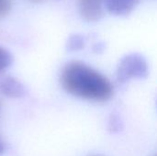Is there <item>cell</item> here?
<instances>
[{"label":"cell","instance_id":"8fae6325","mask_svg":"<svg viewBox=\"0 0 157 156\" xmlns=\"http://www.w3.org/2000/svg\"><path fill=\"white\" fill-rule=\"evenodd\" d=\"M29 1H31V2H36V3H38V2H40V1H42V0H29Z\"/></svg>","mask_w":157,"mask_h":156},{"label":"cell","instance_id":"6da1fadb","mask_svg":"<svg viewBox=\"0 0 157 156\" xmlns=\"http://www.w3.org/2000/svg\"><path fill=\"white\" fill-rule=\"evenodd\" d=\"M60 81L68 94L86 100L105 102L114 93L113 86L106 76L79 61L70 62L63 66Z\"/></svg>","mask_w":157,"mask_h":156},{"label":"cell","instance_id":"277c9868","mask_svg":"<svg viewBox=\"0 0 157 156\" xmlns=\"http://www.w3.org/2000/svg\"><path fill=\"white\" fill-rule=\"evenodd\" d=\"M140 3V0H105L104 6L113 16H127L132 12Z\"/></svg>","mask_w":157,"mask_h":156},{"label":"cell","instance_id":"9c48e42d","mask_svg":"<svg viewBox=\"0 0 157 156\" xmlns=\"http://www.w3.org/2000/svg\"><path fill=\"white\" fill-rule=\"evenodd\" d=\"M106 48V44L104 42H98L96 44H94L93 46V51L96 52V53H101L104 51Z\"/></svg>","mask_w":157,"mask_h":156},{"label":"cell","instance_id":"8992f818","mask_svg":"<svg viewBox=\"0 0 157 156\" xmlns=\"http://www.w3.org/2000/svg\"><path fill=\"white\" fill-rule=\"evenodd\" d=\"M86 43V38L81 34H72L69 36L66 41L67 51H77L85 48Z\"/></svg>","mask_w":157,"mask_h":156},{"label":"cell","instance_id":"7a4b0ae2","mask_svg":"<svg viewBox=\"0 0 157 156\" xmlns=\"http://www.w3.org/2000/svg\"><path fill=\"white\" fill-rule=\"evenodd\" d=\"M148 74V63L138 52H132L121 58L116 71V78L120 84H125L131 79H145Z\"/></svg>","mask_w":157,"mask_h":156},{"label":"cell","instance_id":"3957f363","mask_svg":"<svg viewBox=\"0 0 157 156\" xmlns=\"http://www.w3.org/2000/svg\"><path fill=\"white\" fill-rule=\"evenodd\" d=\"M105 0H79L81 17L88 22L99 21L105 16Z\"/></svg>","mask_w":157,"mask_h":156},{"label":"cell","instance_id":"ba28073f","mask_svg":"<svg viewBox=\"0 0 157 156\" xmlns=\"http://www.w3.org/2000/svg\"><path fill=\"white\" fill-rule=\"evenodd\" d=\"M12 8V0H0V19L6 17Z\"/></svg>","mask_w":157,"mask_h":156},{"label":"cell","instance_id":"52a82bcc","mask_svg":"<svg viewBox=\"0 0 157 156\" xmlns=\"http://www.w3.org/2000/svg\"><path fill=\"white\" fill-rule=\"evenodd\" d=\"M13 62L14 57L12 53L8 50L0 47V73L10 67Z\"/></svg>","mask_w":157,"mask_h":156},{"label":"cell","instance_id":"5b68a950","mask_svg":"<svg viewBox=\"0 0 157 156\" xmlns=\"http://www.w3.org/2000/svg\"><path fill=\"white\" fill-rule=\"evenodd\" d=\"M0 91L8 97H21L25 95L26 89L23 84L15 77H6L0 84Z\"/></svg>","mask_w":157,"mask_h":156},{"label":"cell","instance_id":"30bf717a","mask_svg":"<svg viewBox=\"0 0 157 156\" xmlns=\"http://www.w3.org/2000/svg\"><path fill=\"white\" fill-rule=\"evenodd\" d=\"M3 151H4V147H3V143H2V142L0 141V154L3 153Z\"/></svg>","mask_w":157,"mask_h":156}]
</instances>
